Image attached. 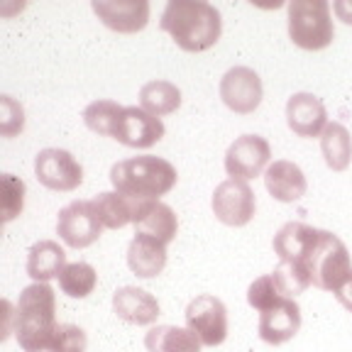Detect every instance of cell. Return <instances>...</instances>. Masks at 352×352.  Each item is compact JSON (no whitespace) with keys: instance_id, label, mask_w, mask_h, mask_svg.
Masks as SVG:
<instances>
[{"instance_id":"obj_29","label":"cell","mask_w":352,"mask_h":352,"mask_svg":"<svg viewBox=\"0 0 352 352\" xmlns=\"http://www.w3.org/2000/svg\"><path fill=\"white\" fill-rule=\"evenodd\" d=\"M281 301H286V296L279 292V286H276V281H274V276H272V274L259 276V279H254L252 284H250L248 303L254 308V311H259V314H264V311H270V308L279 306Z\"/></svg>"},{"instance_id":"obj_20","label":"cell","mask_w":352,"mask_h":352,"mask_svg":"<svg viewBox=\"0 0 352 352\" xmlns=\"http://www.w3.org/2000/svg\"><path fill=\"white\" fill-rule=\"evenodd\" d=\"M94 206H96V213H98L100 223L103 228L108 230H120L125 226H135V220H138L140 210L144 206V198H130L125 193H118V191H105L98 193L94 198Z\"/></svg>"},{"instance_id":"obj_27","label":"cell","mask_w":352,"mask_h":352,"mask_svg":"<svg viewBox=\"0 0 352 352\" xmlns=\"http://www.w3.org/2000/svg\"><path fill=\"white\" fill-rule=\"evenodd\" d=\"M120 116H122V105H118L116 100H94V103L83 110L81 118L91 132H96L100 138H113Z\"/></svg>"},{"instance_id":"obj_10","label":"cell","mask_w":352,"mask_h":352,"mask_svg":"<svg viewBox=\"0 0 352 352\" xmlns=\"http://www.w3.org/2000/svg\"><path fill=\"white\" fill-rule=\"evenodd\" d=\"M272 160L270 142L259 135H240L226 152V171L230 179L250 182L264 176Z\"/></svg>"},{"instance_id":"obj_3","label":"cell","mask_w":352,"mask_h":352,"mask_svg":"<svg viewBox=\"0 0 352 352\" xmlns=\"http://www.w3.org/2000/svg\"><path fill=\"white\" fill-rule=\"evenodd\" d=\"M176 166L162 157L142 154L130 157L110 166V184L118 193L144 201H160V196L169 193L176 186Z\"/></svg>"},{"instance_id":"obj_18","label":"cell","mask_w":352,"mask_h":352,"mask_svg":"<svg viewBox=\"0 0 352 352\" xmlns=\"http://www.w3.org/2000/svg\"><path fill=\"white\" fill-rule=\"evenodd\" d=\"M179 232V220L171 206L162 201H144L138 220H135V235L149 237L162 245H169Z\"/></svg>"},{"instance_id":"obj_16","label":"cell","mask_w":352,"mask_h":352,"mask_svg":"<svg viewBox=\"0 0 352 352\" xmlns=\"http://www.w3.org/2000/svg\"><path fill=\"white\" fill-rule=\"evenodd\" d=\"M113 311L120 320L130 325H152L160 318V301L144 289L122 286L113 296Z\"/></svg>"},{"instance_id":"obj_6","label":"cell","mask_w":352,"mask_h":352,"mask_svg":"<svg viewBox=\"0 0 352 352\" xmlns=\"http://www.w3.org/2000/svg\"><path fill=\"white\" fill-rule=\"evenodd\" d=\"M100 232H103V223L96 213L94 201H74L56 215V235L66 248H91L100 237Z\"/></svg>"},{"instance_id":"obj_7","label":"cell","mask_w":352,"mask_h":352,"mask_svg":"<svg viewBox=\"0 0 352 352\" xmlns=\"http://www.w3.org/2000/svg\"><path fill=\"white\" fill-rule=\"evenodd\" d=\"M186 328L208 347L226 342L228 338V308L213 294H201L186 306Z\"/></svg>"},{"instance_id":"obj_14","label":"cell","mask_w":352,"mask_h":352,"mask_svg":"<svg viewBox=\"0 0 352 352\" xmlns=\"http://www.w3.org/2000/svg\"><path fill=\"white\" fill-rule=\"evenodd\" d=\"M286 125L298 138H318L328 125V113L314 94H294L286 100Z\"/></svg>"},{"instance_id":"obj_4","label":"cell","mask_w":352,"mask_h":352,"mask_svg":"<svg viewBox=\"0 0 352 352\" xmlns=\"http://www.w3.org/2000/svg\"><path fill=\"white\" fill-rule=\"evenodd\" d=\"M286 17H289V37L298 50L320 52L330 47L336 37L328 0H292L286 6Z\"/></svg>"},{"instance_id":"obj_9","label":"cell","mask_w":352,"mask_h":352,"mask_svg":"<svg viewBox=\"0 0 352 352\" xmlns=\"http://www.w3.org/2000/svg\"><path fill=\"white\" fill-rule=\"evenodd\" d=\"M34 174L50 191H74L83 184V166L72 152L47 147L34 157Z\"/></svg>"},{"instance_id":"obj_22","label":"cell","mask_w":352,"mask_h":352,"mask_svg":"<svg viewBox=\"0 0 352 352\" xmlns=\"http://www.w3.org/2000/svg\"><path fill=\"white\" fill-rule=\"evenodd\" d=\"M66 267V252L54 240L34 242L28 252V274L39 284H47L52 279H59Z\"/></svg>"},{"instance_id":"obj_26","label":"cell","mask_w":352,"mask_h":352,"mask_svg":"<svg viewBox=\"0 0 352 352\" xmlns=\"http://www.w3.org/2000/svg\"><path fill=\"white\" fill-rule=\"evenodd\" d=\"M96 284H98V274L86 262L66 264L59 274V289L72 298H86L88 294H94Z\"/></svg>"},{"instance_id":"obj_5","label":"cell","mask_w":352,"mask_h":352,"mask_svg":"<svg viewBox=\"0 0 352 352\" xmlns=\"http://www.w3.org/2000/svg\"><path fill=\"white\" fill-rule=\"evenodd\" d=\"M306 267L311 274V284L323 289V292H336L352 270L345 242L333 232L320 230L316 248L306 257Z\"/></svg>"},{"instance_id":"obj_13","label":"cell","mask_w":352,"mask_h":352,"mask_svg":"<svg viewBox=\"0 0 352 352\" xmlns=\"http://www.w3.org/2000/svg\"><path fill=\"white\" fill-rule=\"evenodd\" d=\"M91 8L105 28L120 34L142 32L149 22L147 0H94Z\"/></svg>"},{"instance_id":"obj_25","label":"cell","mask_w":352,"mask_h":352,"mask_svg":"<svg viewBox=\"0 0 352 352\" xmlns=\"http://www.w3.org/2000/svg\"><path fill=\"white\" fill-rule=\"evenodd\" d=\"M182 105V91L171 81H149L140 88V108L162 118L176 113Z\"/></svg>"},{"instance_id":"obj_19","label":"cell","mask_w":352,"mask_h":352,"mask_svg":"<svg viewBox=\"0 0 352 352\" xmlns=\"http://www.w3.org/2000/svg\"><path fill=\"white\" fill-rule=\"evenodd\" d=\"M318 237V228L292 220V223L281 226L279 232L274 235V252L279 254L281 262H306V257L316 248Z\"/></svg>"},{"instance_id":"obj_12","label":"cell","mask_w":352,"mask_h":352,"mask_svg":"<svg viewBox=\"0 0 352 352\" xmlns=\"http://www.w3.org/2000/svg\"><path fill=\"white\" fill-rule=\"evenodd\" d=\"M164 122L157 116L147 113L144 108H138V105H127L122 108L113 140L132 149H149L164 138Z\"/></svg>"},{"instance_id":"obj_11","label":"cell","mask_w":352,"mask_h":352,"mask_svg":"<svg viewBox=\"0 0 352 352\" xmlns=\"http://www.w3.org/2000/svg\"><path fill=\"white\" fill-rule=\"evenodd\" d=\"M264 96L262 78L250 66H232L226 76L220 78V98L232 113L250 116L259 108Z\"/></svg>"},{"instance_id":"obj_32","label":"cell","mask_w":352,"mask_h":352,"mask_svg":"<svg viewBox=\"0 0 352 352\" xmlns=\"http://www.w3.org/2000/svg\"><path fill=\"white\" fill-rule=\"evenodd\" d=\"M25 130V108L12 96H0V135L15 138Z\"/></svg>"},{"instance_id":"obj_30","label":"cell","mask_w":352,"mask_h":352,"mask_svg":"<svg viewBox=\"0 0 352 352\" xmlns=\"http://www.w3.org/2000/svg\"><path fill=\"white\" fill-rule=\"evenodd\" d=\"M25 182L12 174H3V198H0V208H3V223H12L25 208Z\"/></svg>"},{"instance_id":"obj_24","label":"cell","mask_w":352,"mask_h":352,"mask_svg":"<svg viewBox=\"0 0 352 352\" xmlns=\"http://www.w3.org/2000/svg\"><path fill=\"white\" fill-rule=\"evenodd\" d=\"M320 152L333 171H345L352 162V138L342 122H328L320 135Z\"/></svg>"},{"instance_id":"obj_15","label":"cell","mask_w":352,"mask_h":352,"mask_svg":"<svg viewBox=\"0 0 352 352\" xmlns=\"http://www.w3.org/2000/svg\"><path fill=\"white\" fill-rule=\"evenodd\" d=\"M301 328V308L294 298H286L279 306L259 314V338L267 345H284Z\"/></svg>"},{"instance_id":"obj_8","label":"cell","mask_w":352,"mask_h":352,"mask_svg":"<svg viewBox=\"0 0 352 352\" xmlns=\"http://www.w3.org/2000/svg\"><path fill=\"white\" fill-rule=\"evenodd\" d=\"M213 213L223 226L242 228L248 226L254 218L257 210V201H254V191L248 182L240 179H228V182L218 184L213 191Z\"/></svg>"},{"instance_id":"obj_34","label":"cell","mask_w":352,"mask_h":352,"mask_svg":"<svg viewBox=\"0 0 352 352\" xmlns=\"http://www.w3.org/2000/svg\"><path fill=\"white\" fill-rule=\"evenodd\" d=\"M333 12L338 15V20H342L345 25H352V3H347V0H336V3H333Z\"/></svg>"},{"instance_id":"obj_33","label":"cell","mask_w":352,"mask_h":352,"mask_svg":"<svg viewBox=\"0 0 352 352\" xmlns=\"http://www.w3.org/2000/svg\"><path fill=\"white\" fill-rule=\"evenodd\" d=\"M333 294H336L338 303H340L342 308H347V311L352 314V270H350V274H347V279L342 281V284L338 286Z\"/></svg>"},{"instance_id":"obj_2","label":"cell","mask_w":352,"mask_h":352,"mask_svg":"<svg viewBox=\"0 0 352 352\" xmlns=\"http://www.w3.org/2000/svg\"><path fill=\"white\" fill-rule=\"evenodd\" d=\"M56 296L50 284H30L17 298L15 338L25 352H44L56 330Z\"/></svg>"},{"instance_id":"obj_1","label":"cell","mask_w":352,"mask_h":352,"mask_svg":"<svg viewBox=\"0 0 352 352\" xmlns=\"http://www.w3.org/2000/svg\"><path fill=\"white\" fill-rule=\"evenodd\" d=\"M160 28L184 52H206L215 47L223 32V20L215 6L206 0H169Z\"/></svg>"},{"instance_id":"obj_23","label":"cell","mask_w":352,"mask_h":352,"mask_svg":"<svg viewBox=\"0 0 352 352\" xmlns=\"http://www.w3.org/2000/svg\"><path fill=\"white\" fill-rule=\"evenodd\" d=\"M204 342L188 328L176 325H157L144 336V347L149 352H201Z\"/></svg>"},{"instance_id":"obj_28","label":"cell","mask_w":352,"mask_h":352,"mask_svg":"<svg viewBox=\"0 0 352 352\" xmlns=\"http://www.w3.org/2000/svg\"><path fill=\"white\" fill-rule=\"evenodd\" d=\"M272 276H274L279 292L286 298L298 296L311 286V274H308L306 262H279V267L272 272Z\"/></svg>"},{"instance_id":"obj_21","label":"cell","mask_w":352,"mask_h":352,"mask_svg":"<svg viewBox=\"0 0 352 352\" xmlns=\"http://www.w3.org/2000/svg\"><path fill=\"white\" fill-rule=\"evenodd\" d=\"M127 267L140 279H154L166 267V245L149 237L135 235L127 248Z\"/></svg>"},{"instance_id":"obj_17","label":"cell","mask_w":352,"mask_h":352,"mask_svg":"<svg viewBox=\"0 0 352 352\" xmlns=\"http://www.w3.org/2000/svg\"><path fill=\"white\" fill-rule=\"evenodd\" d=\"M264 186L272 198H276L281 204H294V201L306 196L308 182L301 166L289 160H279L264 171Z\"/></svg>"},{"instance_id":"obj_31","label":"cell","mask_w":352,"mask_h":352,"mask_svg":"<svg viewBox=\"0 0 352 352\" xmlns=\"http://www.w3.org/2000/svg\"><path fill=\"white\" fill-rule=\"evenodd\" d=\"M88 338L83 333V328L72 323H59L52 336V342L47 347V352H86Z\"/></svg>"}]
</instances>
